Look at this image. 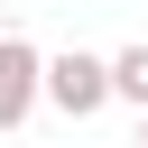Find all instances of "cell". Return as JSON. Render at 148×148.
<instances>
[{
    "mask_svg": "<svg viewBox=\"0 0 148 148\" xmlns=\"http://www.w3.org/2000/svg\"><path fill=\"white\" fill-rule=\"evenodd\" d=\"M46 102H56L65 120H92V111L111 102V56H83V46L46 56Z\"/></svg>",
    "mask_w": 148,
    "mask_h": 148,
    "instance_id": "cell-1",
    "label": "cell"
},
{
    "mask_svg": "<svg viewBox=\"0 0 148 148\" xmlns=\"http://www.w3.org/2000/svg\"><path fill=\"white\" fill-rule=\"evenodd\" d=\"M37 102H46V46H28V37L0 28V139H9Z\"/></svg>",
    "mask_w": 148,
    "mask_h": 148,
    "instance_id": "cell-2",
    "label": "cell"
},
{
    "mask_svg": "<svg viewBox=\"0 0 148 148\" xmlns=\"http://www.w3.org/2000/svg\"><path fill=\"white\" fill-rule=\"evenodd\" d=\"M111 102H130V111H148V37L111 56Z\"/></svg>",
    "mask_w": 148,
    "mask_h": 148,
    "instance_id": "cell-3",
    "label": "cell"
},
{
    "mask_svg": "<svg viewBox=\"0 0 148 148\" xmlns=\"http://www.w3.org/2000/svg\"><path fill=\"white\" fill-rule=\"evenodd\" d=\"M139 148H148V111H139Z\"/></svg>",
    "mask_w": 148,
    "mask_h": 148,
    "instance_id": "cell-4",
    "label": "cell"
}]
</instances>
